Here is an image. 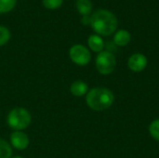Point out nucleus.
Returning a JSON list of instances; mask_svg holds the SVG:
<instances>
[{
  "label": "nucleus",
  "mask_w": 159,
  "mask_h": 158,
  "mask_svg": "<svg viewBox=\"0 0 159 158\" xmlns=\"http://www.w3.org/2000/svg\"><path fill=\"white\" fill-rule=\"evenodd\" d=\"M90 27L100 36H108L116 33L118 20L114 13L107 9H98L90 16Z\"/></svg>",
  "instance_id": "1"
},
{
  "label": "nucleus",
  "mask_w": 159,
  "mask_h": 158,
  "mask_svg": "<svg viewBox=\"0 0 159 158\" xmlns=\"http://www.w3.org/2000/svg\"><path fill=\"white\" fill-rule=\"evenodd\" d=\"M115 102L114 93L107 88H93L86 95V103L93 111L101 112L110 108Z\"/></svg>",
  "instance_id": "2"
},
{
  "label": "nucleus",
  "mask_w": 159,
  "mask_h": 158,
  "mask_svg": "<svg viewBox=\"0 0 159 158\" xmlns=\"http://www.w3.org/2000/svg\"><path fill=\"white\" fill-rule=\"evenodd\" d=\"M32 122V115L30 112L22 107H16L12 109L7 116V126L14 131H23L26 129Z\"/></svg>",
  "instance_id": "3"
},
{
  "label": "nucleus",
  "mask_w": 159,
  "mask_h": 158,
  "mask_svg": "<svg viewBox=\"0 0 159 158\" xmlns=\"http://www.w3.org/2000/svg\"><path fill=\"white\" fill-rule=\"evenodd\" d=\"M96 68L98 72L102 75H108L112 74L116 67V60L115 55L107 50H103L98 53L96 57Z\"/></svg>",
  "instance_id": "4"
},
{
  "label": "nucleus",
  "mask_w": 159,
  "mask_h": 158,
  "mask_svg": "<svg viewBox=\"0 0 159 158\" xmlns=\"http://www.w3.org/2000/svg\"><path fill=\"white\" fill-rule=\"evenodd\" d=\"M69 57L74 63L79 66H85L89 64L91 60L89 49L81 44H76L71 47L69 50Z\"/></svg>",
  "instance_id": "5"
},
{
  "label": "nucleus",
  "mask_w": 159,
  "mask_h": 158,
  "mask_svg": "<svg viewBox=\"0 0 159 158\" xmlns=\"http://www.w3.org/2000/svg\"><path fill=\"white\" fill-rule=\"evenodd\" d=\"M10 145L18 151H23L28 148L30 139L23 131H13L10 135Z\"/></svg>",
  "instance_id": "6"
},
{
  "label": "nucleus",
  "mask_w": 159,
  "mask_h": 158,
  "mask_svg": "<svg viewBox=\"0 0 159 158\" xmlns=\"http://www.w3.org/2000/svg\"><path fill=\"white\" fill-rule=\"evenodd\" d=\"M147 66V58L142 53H134L128 60V67L132 72H142Z\"/></svg>",
  "instance_id": "7"
},
{
  "label": "nucleus",
  "mask_w": 159,
  "mask_h": 158,
  "mask_svg": "<svg viewBox=\"0 0 159 158\" xmlns=\"http://www.w3.org/2000/svg\"><path fill=\"white\" fill-rule=\"evenodd\" d=\"M89 90V89L88 84L82 80L75 81L74 83H72V85L70 87V91H71L72 95H74L75 97H78V98L87 95Z\"/></svg>",
  "instance_id": "8"
},
{
  "label": "nucleus",
  "mask_w": 159,
  "mask_h": 158,
  "mask_svg": "<svg viewBox=\"0 0 159 158\" xmlns=\"http://www.w3.org/2000/svg\"><path fill=\"white\" fill-rule=\"evenodd\" d=\"M88 46L93 52L100 53L103 51L104 41L102 38V36L98 34H91L88 38Z\"/></svg>",
  "instance_id": "9"
},
{
  "label": "nucleus",
  "mask_w": 159,
  "mask_h": 158,
  "mask_svg": "<svg viewBox=\"0 0 159 158\" xmlns=\"http://www.w3.org/2000/svg\"><path fill=\"white\" fill-rule=\"evenodd\" d=\"M130 39H131L130 33L124 29L118 30L117 32H116L114 35V43L118 47L127 46L130 42Z\"/></svg>",
  "instance_id": "10"
},
{
  "label": "nucleus",
  "mask_w": 159,
  "mask_h": 158,
  "mask_svg": "<svg viewBox=\"0 0 159 158\" xmlns=\"http://www.w3.org/2000/svg\"><path fill=\"white\" fill-rule=\"evenodd\" d=\"M75 7L82 16H89L92 11V3L90 0H76Z\"/></svg>",
  "instance_id": "11"
},
{
  "label": "nucleus",
  "mask_w": 159,
  "mask_h": 158,
  "mask_svg": "<svg viewBox=\"0 0 159 158\" xmlns=\"http://www.w3.org/2000/svg\"><path fill=\"white\" fill-rule=\"evenodd\" d=\"M11 157H12L11 145L4 139H0V158Z\"/></svg>",
  "instance_id": "12"
},
{
  "label": "nucleus",
  "mask_w": 159,
  "mask_h": 158,
  "mask_svg": "<svg viewBox=\"0 0 159 158\" xmlns=\"http://www.w3.org/2000/svg\"><path fill=\"white\" fill-rule=\"evenodd\" d=\"M16 3V0H0V14H6L13 10Z\"/></svg>",
  "instance_id": "13"
},
{
  "label": "nucleus",
  "mask_w": 159,
  "mask_h": 158,
  "mask_svg": "<svg viewBox=\"0 0 159 158\" xmlns=\"http://www.w3.org/2000/svg\"><path fill=\"white\" fill-rule=\"evenodd\" d=\"M10 37H11L10 31L7 27L0 25V47L5 46L9 41Z\"/></svg>",
  "instance_id": "14"
},
{
  "label": "nucleus",
  "mask_w": 159,
  "mask_h": 158,
  "mask_svg": "<svg viewBox=\"0 0 159 158\" xmlns=\"http://www.w3.org/2000/svg\"><path fill=\"white\" fill-rule=\"evenodd\" d=\"M149 132L153 139L159 142V119L154 120L149 126Z\"/></svg>",
  "instance_id": "15"
},
{
  "label": "nucleus",
  "mask_w": 159,
  "mask_h": 158,
  "mask_svg": "<svg viewBox=\"0 0 159 158\" xmlns=\"http://www.w3.org/2000/svg\"><path fill=\"white\" fill-rule=\"evenodd\" d=\"M63 0H42L43 6L48 9H57L61 7Z\"/></svg>",
  "instance_id": "16"
},
{
  "label": "nucleus",
  "mask_w": 159,
  "mask_h": 158,
  "mask_svg": "<svg viewBox=\"0 0 159 158\" xmlns=\"http://www.w3.org/2000/svg\"><path fill=\"white\" fill-rule=\"evenodd\" d=\"M81 23L84 25H89L90 24V16H82Z\"/></svg>",
  "instance_id": "17"
},
{
  "label": "nucleus",
  "mask_w": 159,
  "mask_h": 158,
  "mask_svg": "<svg viewBox=\"0 0 159 158\" xmlns=\"http://www.w3.org/2000/svg\"><path fill=\"white\" fill-rule=\"evenodd\" d=\"M11 158H23V157H21V156H13V157H11Z\"/></svg>",
  "instance_id": "18"
}]
</instances>
